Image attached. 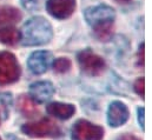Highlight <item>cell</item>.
<instances>
[{"label": "cell", "mask_w": 152, "mask_h": 140, "mask_svg": "<svg viewBox=\"0 0 152 140\" xmlns=\"http://www.w3.org/2000/svg\"><path fill=\"white\" fill-rule=\"evenodd\" d=\"M72 66V63L67 58H58L53 63V69L57 73H66Z\"/></svg>", "instance_id": "16"}, {"label": "cell", "mask_w": 152, "mask_h": 140, "mask_svg": "<svg viewBox=\"0 0 152 140\" xmlns=\"http://www.w3.org/2000/svg\"><path fill=\"white\" fill-rule=\"evenodd\" d=\"M137 113H138V122H139V126L144 131L145 130V117H144L145 115V108L144 107H138Z\"/></svg>", "instance_id": "19"}, {"label": "cell", "mask_w": 152, "mask_h": 140, "mask_svg": "<svg viewBox=\"0 0 152 140\" xmlns=\"http://www.w3.org/2000/svg\"><path fill=\"white\" fill-rule=\"evenodd\" d=\"M117 2H119V4H126V2H129L130 0H115Z\"/></svg>", "instance_id": "22"}, {"label": "cell", "mask_w": 152, "mask_h": 140, "mask_svg": "<svg viewBox=\"0 0 152 140\" xmlns=\"http://www.w3.org/2000/svg\"><path fill=\"white\" fill-rule=\"evenodd\" d=\"M12 105L11 93H0V115L6 119L10 114V108Z\"/></svg>", "instance_id": "15"}, {"label": "cell", "mask_w": 152, "mask_h": 140, "mask_svg": "<svg viewBox=\"0 0 152 140\" xmlns=\"http://www.w3.org/2000/svg\"><path fill=\"white\" fill-rule=\"evenodd\" d=\"M118 140H140L133 134H123Z\"/></svg>", "instance_id": "21"}, {"label": "cell", "mask_w": 152, "mask_h": 140, "mask_svg": "<svg viewBox=\"0 0 152 140\" xmlns=\"http://www.w3.org/2000/svg\"><path fill=\"white\" fill-rule=\"evenodd\" d=\"M20 40V33L14 27H2L0 28V42L5 45L13 46Z\"/></svg>", "instance_id": "14"}, {"label": "cell", "mask_w": 152, "mask_h": 140, "mask_svg": "<svg viewBox=\"0 0 152 140\" xmlns=\"http://www.w3.org/2000/svg\"><path fill=\"white\" fill-rule=\"evenodd\" d=\"M53 30L48 20L42 17H33L21 28V44L24 46H40L51 41Z\"/></svg>", "instance_id": "2"}, {"label": "cell", "mask_w": 152, "mask_h": 140, "mask_svg": "<svg viewBox=\"0 0 152 140\" xmlns=\"http://www.w3.org/2000/svg\"><path fill=\"white\" fill-rule=\"evenodd\" d=\"M77 60L80 69L88 75H99L105 70V61L92 50L86 48L77 54Z\"/></svg>", "instance_id": "5"}, {"label": "cell", "mask_w": 152, "mask_h": 140, "mask_svg": "<svg viewBox=\"0 0 152 140\" xmlns=\"http://www.w3.org/2000/svg\"><path fill=\"white\" fill-rule=\"evenodd\" d=\"M129 108L121 101H112L107 108V122L111 127H119L129 120Z\"/></svg>", "instance_id": "9"}, {"label": "cell", "mask_w": 152, "mask_h": 140, "mask_svg": "<svg viewBox=\"0 0 152 140\" xmlns=\"http://www.w3.org/2000/svg\"><path fill=\"white\" fill-rule=\"evenodd\" d=\"M46 9L53 18L67 19L76 9V0H48Z\"/></svg>", "instance_id": "7"}, {"label": "cell", "mask_w": 152, "mask_h": 140, "mask_svg": "<svg viewBox=\"0 0 152 140\" xmlns=\"http://www.w3.org/2000/svg\"><path fill=\"white\" fill-rule=\"evenodd\" d=\"M45 1L46 0H21V4L26 9L36 11V9H40L42 7Z\"/></svg>", "instance_id": "17"}, {"label": "cell", "mask_w": 152, "mask_h": 140, "mask_svg": "<svg viewBox=\"0 0 152 140\" xmlns=\"http://www.w3.org/2000/svg\"><path fill=\"white\" fill-rule=\"evenodd\" d=\"M0 140H1V138H0Z\"/></svg>", "instance_id": "23"}, {"label": "cell", "mask_w": 152, "mask_h": 140, "mask_svg": "<svg viewBox=\"0 0 152 140\" xmlns=\"http://www.w3.org/2000/svg\"><path fill=\"white\" fill-rule=\"evenodd\" d=\"M52 61H53V55L51 52L37 51L30 55L27 60V66L33 74L39 75V74L45 73L50 69V66L52 65Z\"/></svg>", "instance_id": "8"}, {"label": "cell", "mask_w": 152, "mask_h": 140, "mask_svg": "<svg viewBox=\"0 0 152 140\" xmlns=\"http://www.w3.org/2000/svg\"><path fill=\"white\" fill-rule=\"evenodd\" d=\"M85 20L92 26L94 35L100 41H106L111 38L115 13L112 7L107 5H97L85 9Z\"/></svg>", "instance_id": "1"}, {"label": "cell", "mask_w": 152, "mask_h": 140, "mask_svg": "<svg viewBox=\"0 0 152 140\" xmlns=\"http://www.w3.org/2000/svg\"><path fill=\"white\" fill-rule=\"evenodd\" d=\"M71 134L72 140H102L104 138V128L85 119H80L73 125Z\"/></svg>", "instance_id": "6"}, {"label": "cell", "mask_w": 152, "mask_h": 140, "mask_svg": "<svg viewBox=\"0 0 152 140\" xmlns=\"http://www.w3.org/2000/svg\"><path fill=\"white\" fill-rule=\"evenodd\" d=\"M21 19V13L18 8L11 6H0V26L14 24Z\"/></svg>", "instance_id": "12"}, {"label": "cell", "mask_w": 152, "mask_h": 140, "mask_svg": "<svg viewBox=\"0 0 152 140\" xmlns=\"http://www.w3.org/2000/svg\"><path fill=\"white\" fill-rule=\"evenodd\" d=\"M138 61L139 65L144 66V42L139 45V51H138Z\"/></svg>", "instance_id": "20"}, {"label": "cell", "mask_w": 152, "mask_h": 140, "mask_svg": "<svg viewBox=\"0 0 152 140\" xmlns=\"http://www.w3.org/2000/svg\"><path fill=\"white\" fill-rule=\"evenodd\" d=\"M18 108L25 117H33L38 113L34 101L28 96H20L18 99Z\"/></svg>", "instance_id": "13"}, {"label": "cell", "mask_w": 152, "mask_h": 140, "mask_svg": "<svg viewBox=\"0 0 152 140\" xmlns=\"http://www.w3.org/2000/svg\"><path fill=\"white\" fill-rule=\"evenodd\" d=\"M21 131L31 138H42V137L56 138V137H60L63 133L61 128L54 121L47 118L23 125Z\"/></svg>", "instance_id": "3"}, {"label": "cell", "mask_w": 152, "mask_h": 140, "mask_svg": "<svg viewBox=\"0 0 152 140\" xmlns=\"http://www.w3.org/2000/svg\"><path fill=\"white\" fill-rule=\"evenodd\" d=\"M46 111L48 114L60 119V120H67L72 118V115L76 113V107L72 104H65V103H51L46 106Z\"/></svg>", "instance_id": "11"}, {"label": "cell", "mask_w": 152, "mask_h": 140, "mask_svg": "<svg viewBox=\"0 0 152 140\" xmlns=\"http://www.w3.org/2000/svg\"><path fill=\"white\" fill-rule=\"evenodd\" d=\"M56 88L50 81H37L30 86V98L39 104L46 103L54 94Z\"/></svg>", "instance_id": "10"}, {"label": "cell", "mask_w": 152, "mask_h": 140, "mask_svg": "<svg viewBox=\"0 0 152 140\" xmlns=\"http://www.w3.org/2000/svg\"><path fill=\"white\" fill-rule=\"evenodd\" d=\"M20 77V66L14 54L0 52V86L15 82Z\"/></svg>", "instance_id": "4"}, {"label": "cell", "mask_w": 152, "mask_h": 140, "mask_svg": "<svg viewBox=\"0 0 152 140\" xmlns=\"http://www.w3.org/2000/svg\"><path fill=\"white\" fill-rule=\"evenodd\" d=\"M133 88H134V92L142 98V99H144L145 97V80H144V78H139V79H137L136 80V82H134V85H133Z\"/></svg>", "instance_id": "18"}]
</instances>
